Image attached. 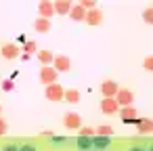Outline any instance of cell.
<instances>
[{
	"label": "cell",
	"mask_w": 153,
	"mask_h": 151,
	"mask_svg": "<svg viewBox=\"0 0 153 151\" xmlns=\"http://www.w3.org/2000/svg\"><path fill=\"white\" fill-rule=\"evenodd\" d=\"M63 94H65V88H63L59 82H53V84L44 86V97H46L51 103H59V101H63Z\"/></svg>",
	"instance_id": "obj_1"
},
{
	"label": "cell",
	"mask_w": 153,
	"mask_h": 151,
	"mask_svg": "<svg viewBox=\"0 0 153 151\" xmlns=\"http://www.w3.org/2000/svg\"><path fill=\"white\" fill-rule=\"evenodd\" d=\"M115 103H117V107H130L132 103H134V94L128 90V88H120L117 92H115Z\"/></svg>",
	"instance_id": "obj_2"
},
{
	"label": "cell",
	"mask_w": 153,
	"mask_h": 151,
	"mask_svg": "<svg viewBox=\"0 0 153 151\" xmlns=\"http://www.w3.org/2000/svg\"><path fill=\"white\" fill-rule=\"evenodd\" d=\"M53 67H55L57 74H67V71L71 69V59L65 57V55H57V57L53 59Z\"/></svg>",
	"instance_id": "obj_3"
},
{
	"label": "cell",
	"mask_w": 153,
	"mask_h": 151,
	"mask_svg": "<svg viewBox=\"0 0 153 151\" xmlns=\"http://www.w3.org/2000/svg\"><path fill=\"white\" fill-rule=\"evenodd\" d=\"M38 80H40L44 86L57 82V71H55V67H51V65H42V69H40V74H38Z\"/></svg>",
	"instance_id": "obj_4"
},
{
	"label": "cell",
	"mask_w": 153,
	"mask_h": 151,
	"mask_svg": "<svg viewBox=\"0 0 153 151\" xmlns=\"http://www.w3.org/2000/svg\"><path fill=\"white\" fill-rule=\"evenodd\" d=\"M63 126L69 128V130H80V126H82V118H80V113L67 111V113L63 115Z\"/></svg>",
	"instance_id": "obj_5"
},
{
	"label": "cell",
	"mask_w": 153,
	"mask_h": 151,
	"mask_svg": "<svg viewBox=\"0 0 153 151\" xmlns=\"http://www.w3.org/2000/svg\"><path fill=\"white\" fill-rule=\"evenodd\" d=\"M101 111L105 113V115H113V113H117L120 111V107H117V103H115V99H109V97H103V101H101Z\"/></svg>",
	"instance_id": "obj_6"
},
{
	"label": "cell",
	"mask_w": 153,
	"mask_h": 151,
	"mask_svg": "<svg viewBox=\"0 0 153 151\" xmlns=\"http://www.w3.org/2000/svg\"><path fill=\"white\" fill-rule=\"evenodd\" d=\"M38 13L42 19H51L55 15V7H53V0H40L38 2Z\"/></svg>",
	"instance_id": "obj_7"
},
{
	"label": "cell",
	"mask_w": 153,
	"mask_h": 151,
	"mask_svg": "<svg viewBox=\"0 0 153 151\" xmlns=\"http://www.w3.org/2000/svg\"><path fill=\"white\" fill-rule=\"evenodd\" d=\"M120 118H122L124 124H134V122L138 120V113H136V109L130 105V107H122V109H120Z\"/></svg>",
	"instance_id": "obj_8"
},
{
	"label": "cell",
	"mask_w": 153,
	"mask_h": 151,
	"mask_svg": "<svg viewBox=\"0 0 153 151\" xmlns=\"http://www.w3.org/2000/svg\"><path fill=\"white\" fill-rule=\"evenodd\" d=\"M19 53H21V51H19V46H17V44H4L2 48H0V55H2L7 61L17 59V57H19Z\"/></svg>",
	"instance_id": "obj_9"
},
{
	"label": "cell",
	"mask_w": 153,
	"mask_h": 151,
	"mask_svg": "<svg viewBox=\"0 0 153 151\" xmlns=\"http://www.w3.org/2000/svg\"><path fill=\"white\" fill-rule=\"evenodd\" d=\"M117 90H120V86H117V82H113V80H105V82L101 84V92H103V97L113 99Z\"/></svg>",
	"instance_id": "obj_10"
},
{
	"label": "cell",
	"mask_w": 153,
	"mask_h": 151,
	"mask_svg": "<svg viewBox=\"0 0 153 151\" xmlns=\"http://www.w3.org/2000/svg\"><path fill=\"white\" fill-rule=\"evenodd\" d=\"M134 126H136V132H138V134H149V132L153 130L151 118H138V120L134 122Z\"/></svg>",
	"instance_id": "obj_11"
},
{
	"label": "cell",
	"mask_w": 153,
	"mask_h": 151,
	"mask_svg": "<svg viewBox=\"0 0 153 151\" xmlns=\"http://www.w3.org/2000/svg\"><path fill=\"white\" fill-rule=\"evenodd\" d=\"M84 21H86L88 25H101V23H103V13H101L99 9H92V11L86 13Z\"/></svg>",
	"instance_id": "obj_12"
},
{
	"label": "cell",
	"mask_w": 153,
	"mask_h": 151,
	"mask_svg": "<svg viewBox=\"0 0 153 151\" xmlns=\"http://www.w3.org/2000/svg\"><path fill=\"white\" fill-rule=\"evenodd\" d=\"M53 7H55L57 15H67L74 4H71V0H57V2H53Z\"/></svg>",
	"instance_id": "obj_13"
},
{
	"label": "cell",
	"mask_w": 153,
	"mask_h": 151,
	"mask_svg": "<svg viewBox=\"0 0 153 151\" xmlns=\"http://www.w3.org/2000/svg\"><path fill=\"white\" fill-rule=\"evenodd\" d=\"M109 145H111V136H99V134L92 136V149L103 151V149H107Z\"/></svg>",
	"instance_id": "obj_14"
},
{
	"label": "cell",
	"mask_w": 153,
	"mask_h": 151,
	"mask_svg": "<svg viewBox=\"0 0 153 151\" xmlns=\"http://www.w3.org/2000/svg\"><path fill=\"white\" fill-rule=\"evenodd\" d=\"M76 147H78L80 151H90V149H92V136H82V134H78V136H76Z\"/></svg>",
	"instance_id": "obj_15"
},
{
	"label": "cell",
	"mask_w": 153,
	"mask_h": 151,
	"mask_svg": "<svg viewBox=\"0 0 153 151\" xmlns=\"http://www.w3.org/2000/svg\"><path fill=\"white\" fill-rule=\"evenodd\" d=\"M34 30H36V32H40V34L51 32V19H42V17H38V19L34 21Z\"/></svg>",
	"instance_id": "obj_16"
},
{
	"label": "cell",
	"mask_w": 153,
	"mask_h": 151,
	"mask_svg": "<svg viewBox=\"0 0 153 151\" xmlns=\"http://www.w3.org/2000/svg\"><path fill=\"white\" fill-rule=\"evenodd\" d=\"M67 15H69L74 21H84V17H86V11H84L80 4H74V7H71V11H69Z\"/></svg>",
	"instance_id": "obj_17"
},
{
	"label": "cell",
	"mask_w": 153,
	"mask_h": 151,
	"mask_svg": "<svg viewBox=\"0 0 153 151\" xmlns=\"http://www.w3.org/2000/svg\"><path fill=\"white\" fill-rule=\"evenodd\" d=\"M63 101H67V103H80V92L76 90V88H69V90H65V94H63Z\"/></svg>",
	"instance_id": "obj_18"
},
{
	"label": "cell",
	"mask_w": 153,
	"mask_h": 151,
	"mask_svg": "<svg viewBox=\"0 0 153 151\" xmlns=\"http://www.w3.org/2000/svg\"><path fill=\"white\" fill-rule=\"evenodd\" d=\"M38 59H40L42 65H51L53 59H55V55H53L51 51H40V53H38Z\"/></svg>",
	"instance_id": "obj_19"
},
{
	"label": "cell",
	"mask_w": 153,
	"mask_h": 151,
	"mask_svg": "<svg viewBox=\"0 0 153 151\" xmlns=\"http://www.w3.org/2000/svg\"><path fill=\"white\" fill-rule=\"evenodd\" d=\"M36 51H38V46H36L34 40H25V42H23V53H25V55H32V53H36Z\"/></svg>",
	"instance_id": "obj_20"
},
{
	"label": "cell",
	"mask_w": 153,
	"mask_h": 151,
	"mask_svg": "<svg viewBox=\"0 0 153 151\" xmlns=\"http://www.w3.org/2000/svg\"><path fill=\"white\" fill-rule=\"evenodd\" d=\"M94 134H99V136H111L113 134V128L111 126H99L94 130Z\"/></svg>",
	"instance_id": "obj_21"
},
{
	"label": "cell",
	"mask_w": 153,
	"mask_h": 151,
	"mask_svg": "<svg viewBox=\"0 0 153 151\" xmlns=\"http://www.w3.org/2000/svg\"><path fill=\"white\" fill-rule=\"evenodd\" d=\"M0 88H2L4 92H11V90H15V82L9 78V80H0Z\"/></svg>",
	"instance_id": "obj_22"
},
{
	"label": "cell",
	"mask_w": 153,
	"mask_h": 151,
	"mask_svg": "<svg viewBox=\"0 0 153 151\" xmlns=\"http://www.w3.org/2000/svg\"><path fill=\"white\" fill-rule=\"evenodd\" d=\"M143 21H145L147 25L153 23V9H151V7H147V9L143 11Z\"/></svg>",
	"instance_id": "obj_23"
},
{
	"label": "cell",
	"mask_w": 153,
	"mask_h": 151,
	"mask_svg": "<svg viewBox=\"0 0 153 151\" xmlns=\"http://www.w3.org/2000/svg\"><path fill=\"white\" fill-rule=\"evenodd\" d=\"M80 7L88 13V11H92V9H97V2L94 0H80Z\"/></svg>",
	"instance_id": "obj_24"
},
{
	"label": "cell",
	"mask_w": 153,
	"mask_h": 151,
	"mask_svg": "<svg viewBox=\"0 0 153 151\" xmlns=\"http://www.w3.org/2000/svg\"><path fill=\"white\" fill-rule=\"evenodd\" d=\"M82 136H94V128H90V126H80V130H78Z\"/></svg>",
	"instance_id": "obj_25"
},
{
	"label": "cell",
	"mask_w": 153,
	"mask_h": 151,
	"mask_svg": "<svg viewBox=\"0 0 153 151\" xmlns=\"http://www.w3.org/2000/svg\"><path fill=\"white\" fill-rule=\"evenodd\" d=\"M65 143H67L65 136H59V134H53L51 136V145H65Z\"/></svg>",
	"instance_id": "obj_26"
},
{
	"label": "cell",
	"mask_w": 153,
	"mask_h": 151,
	"mask_svg": "<svg viewBox=\"0 0 153 151\" xmlns=\"http://www.w3.org/2000/svg\"><path fill=\"white\" fill-rule=\"evenodd\" d=\"M19 151H38V147H36L34 143H23V145L19 147Z\"/></svg>",
	"instance_id": "obj_27"
},
{
	"label": "cell",
	"mask_w": 153,
	"mask_h": 151,
	"mask_svg": "<svg viewBox=\"0 0 153 151\" xmlns=\"http://www.w3.org/2000/svg\"><path fill=\"white\" fill-rule=\"evenodd\" d=\"M143 67H145V71H153V59H151V57H147V59H145V63H143Z\"/></svg>",
	"instance_id": "obj_28"
},
{
	"label": "cell",
	"mask_w": 153,
	"mask_h": 151,
	"mask_svg": "<svg viewBox=\"0 0 153 151\" xmlns=\"http://www.w3.org/2000/svg\"><path fill=\"white\" fill-rule=\"evenodd\" d=\"M7 130H9L7 120H2V118H0V136H4V134H7Z\"/></svg>",
	"instance_id": "obj_29"
},
{
	"label": "cell",
	"mask_w": 153,
	"mask_h": 151,
	"mask_svg": "<svg viewBox=\"0 0 153 151\" xmlns=\"http://www.w3.org/2000/svg\"><path fill=\"white\" fill-rule=\"evenodd\" d=\"M2 151H19V147L11 143V145H4V147H2Z\"/></svg>",
	"instance_id": "obj_30"
},
{
	"label": "cell",
	"mask_w": 153,
	"mask_h": 151,
	"mask_svg": "<svg viewBox=\"0 0 153 151\" xmlns=\"http://www.w3.org/2000/svg\"><path fill=\"white\" fill-rule=\"evenodd\" d=\"M130 151H147V149H143V147H132Z\"/></svg>",
	"instance_id": "obj_31"
},
{
	"label": "cell",
	"mask_w": 153,
	"mask_h": 151,
	"mask_svg": "<svg viewBox=\"0 0 153 151\" xmlns=\"http://www.w3.org/2000/svg\"><path fill=\"white\" fill-rule=\"evenodd\" d=\"M0 113H2V105H0Z\"/></svg>",
	"instance_id": "obj_32"
},
{
	"label": "cell",
	"mask_w": 153,
	"mask_h": 151,
	"mask_svg": "<svg viewBox=\"0 0 153 151\" xmlns=\"http://www.w3.org/2000/svg\"><path fill=\"white\" fill-rule=\"evenodd\" d=\"M90 151H99V149H90Z\"/></svg>",
	"instance_id": "obj_33"
}]
</instances>
